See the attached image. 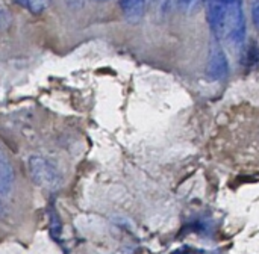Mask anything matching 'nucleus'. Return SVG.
Instances as JSON below:
<instances>
[{
	"instance_id": "1",
	"label": "nucleus",
	"mask_w": 259,
	"mask_h": 254,
	"mask_svg": "<svg viewBox=\"0 0 259 254\" xmlns=\"http://www.w3.org/2000/svg\"><path fill=\"white\" fill-rule=\"evenodd\" d=\"M29 167H30V174H32L33 180L39 186L53 189V188H58L61 185L59 183L61 177H59L56 168L52 164H49L46 159H42V158H32L30 162H29Z\"/></svg>"
},
{
	"instance_id": "2",
	"label": "nucleus",
	"mask_w": 259,
	"mask_h": 254,
	"mask_svg": "<svg viewBox=\"0 0 259 254\" xmlns=\"http://www.w3.org/2000/svg\"><path fill=\"white\" fill-rule=\"evenodd\" d=\"M228 71H229V64H228L226 53L223 52L219 42H214L208 55L206 74L211 80H220L228 76Z\"/></svg>"
},
{
	"instance_id": "3",
	"label": "nucleus",
	"mask_w": 259,
	"mask_h": 254,
	"mask_svg": "<svg viewBox=\"0 0 259 254\" xmlns=\"http://www.w3.org/2000/svg\"><path fill=\"white\" fill-rule=\"evenodd\" d=\"M231 0H206V18L212 33L220 38L223 29V20Z\"/></svg>"
},
{
	"instance_id": "4",
	"label": "nucleus",
	"mask_w": 259,
	"mask_h": 254,
	"mask_svg": "<svg viewBox=\"0 0 259 254\" xmlns=\"http://www.w3.org/2000/svg\"><path fill=\"white\" fill-rule=\"evenodd\" d=\"M14 185V170L6 156V153L0 147V197H6Z\"/></svg>"
},
{
	"instance_id": "5",
	"label": "nucleus",
	"mask_w": 259,
	"mask_h": 254,
	"mask_svg": "<svg viewBox=\"0 0 259 254\" xmlns=\"http://www.w3.org/2000/svg\"><path fill=\"white\" fill-rule=\"evenodd\" d=\"M120 6L124 18L131 23H137L144 14L146 0H120Z\"/></svg>"
},
{
	"instance_id": "6",
	"label": "nucleus",
	"mask_w": 259,
	"mask_h": 254,
	"mask_svg": "<svg viewBox=\"0 0 259 254\" xmlns=\"http://www.w3.org/2000/svg\"><path fill=\"white\" fill-rule=\"evenodd\" d=\"M241 62L246 67H253V65H256L259 62V47L255 41H252L250 44H247V47L244 48Z\"/></svg>"
},
{
	"instance_id": "7",
	"label": "nucleus",
	"mask_w": 259,
	"mask_h": 254,
	"mask_svg": "<svg viewBox=\"0 0 259 254\" xmlns=\"http://www.w3.org/2000/svg\"><path fill=\"white\" fill-rule=\"evenodd\" d=\"M17 2L20 5H23L32 14H41V12H44L50 6L52 0H17Z\"/></svg>"
},
{
	"instance_id": "8",
	"label": "nucleus",
	"mask_w": 259,
	"mask_h": 254,
	"mask_svg": "<svg viewBox=\"0 0 259 254\" xmlns=\"http://www.w3.org/2000/svg\"><path fill=\"white\" fill-rule=\"evenodd\" d=\"M12 23V15L11 11L6 5L5 0H0V32L2 30H8L11 27Z\"/></svg>"
},
{
	"instance_id": "9",
	"label": "nucleus",
	"mask_w": 259,
	"mask_h": 254,
	"mask_svg": "<svg viewBox=\"0 0 259 254\" xmlns=\"http://www.w3.org/2000/svg\"><path fill=\"white\" fill-rule=\"evenodd\" d=\"M170 254H219L217 251H208V250H202V248H194V247H181L175 251H171Z\"/></svg>"
},
{
	"instance_id": "10",
	"label": "nucleus",
	"mask_w": 259,
	"mask_h": 254,
	"mask_svg": "<svg viewBox=\"0 0 259 254\" xmlns=\"http://www.w3.org/2000/svg\"><path fill=\"white\" fill-rule=\"evenodd\" d=\"M252 21L259 30V0H252Z\"/></svg>"
},
{
	"instance_id": "11",
	"label": "nucleus",
	"mask_w": 259,
	"mask_h": 254,
	"mask_svg": "<svg viewBox=\"0 0 259 254\" xmlns=\"http://www.w3.org/2000/svg\"><path fill=\"white\" fill-rule=\"evenodd\" d=\"M176 2H178V6L182 11H185V12L191 11L196 6V3H197V0H176Z\"/></svg>"
},
{
	"instance_id": "12",
	"label": "nucleus",
	"mask_w": 259,
	"mask_h": 254,
	"mask_svg": "<svg viewBox=\"0 0 259 254\" xmlns=\"http://www.w3.org/2000/svg\"><path fill=\"white\" fill-rule=\"evenodd\" d=\"M70 6H82L85 0H65Z\"/></svg>"
},
{
	"instance_id": "13",
	"label": "nucleus",
	"mask_w": 259,
	"mask_h": 254,
	"mask_svg": "<svg viewBox=\"0 0 259 254\" xmlns=\"http://www.w3.org/2000/svg\"><path fill=\"white\" fill-rule=\"evenodd\" d=\"M2 214H3V205H2V197H0V217H2Z\"/></svg>"
}]
</instances>
